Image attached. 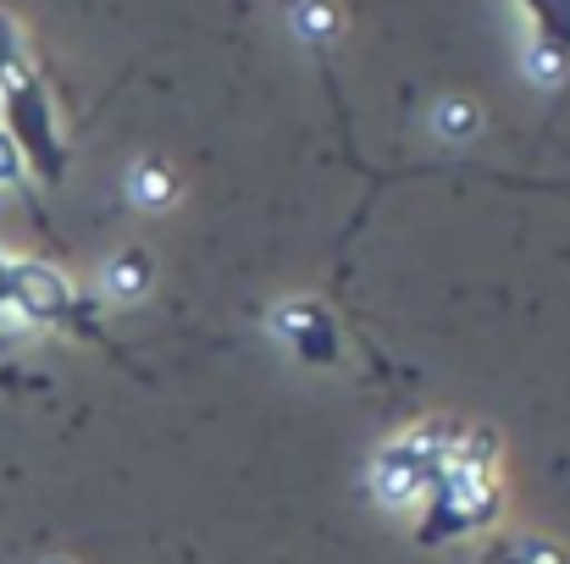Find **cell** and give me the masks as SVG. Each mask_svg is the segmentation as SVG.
Returning <instances> with one entry per match:
<instances>
[{
    "label": "cell",
    "mask_w": 570,
    "mask_h": 564,
    "mask_svg": "<svg viewBox=\"0 0 570 564\" xmlns=\"http://www.w3.org/2000/svg\"><path fill=\"white\" fill-rule=\"evenodd\" d=\"M22 67H33V61H28V39H22L17 17H6V11H0V83H6V78H17Z\"/></svg>",
    "instance_id": "9c48e42d"
},
{
    "label": "cell",
    "mask_w": 570,
    "mask_h": 564,
    "mask_svg": "<svg viewBox=\"0 0 570 564\" xmlns=\"http://www.w3.org/2000/svg\"><path fill=\"white\" fill-rule=\"evenodd\" d=\"M50 564H67V560H50Z\"/></svg>",
    "instance_id": "5bb4252c"
},
{
    "label": "cell",
    "mask_w": 570,
    "mask_h": 564,
    "mask_svg": "<svg viewBox=\"0 0 570 564\" xmlns=\"http://www.w3.org/2000/svg\"><path fill=\"white\" fill-rule=\"evenodd\" d=\"M134 199H139V205H167V199H173V178H167L156 161H145V167L134 172Z\"/></svg>",
    "instance_id": "8fae6325"
},
{
    "label": "cell",
    "mask_w": 570,
    "mask_h": 564,
    "mask_svg": "<svg viewBox=\"0 0 570 564\" xmlns=\"http://www.w3.org/2000/svg\"><path fill=\"white\" fill-rule=\"evenodd\" d=\"M150 255L145 249H128V255H117L111 260V271H106V288L117 294V299H139L145 288H150Z\"/></svg>",
    "instance_id": "52a82bcc"
},
{
    "label": "cell",
    "mask_w": 570,
    "mask_h": 564,
    "mask_svg": "<svg viewBox=\"0 0 570 564\" xmlns=\"http://www.w3.org/2000/svg\"><path fill=\"white\" fill-rule=\"evenodd\" d=\"M476 122H482V117H476L465 100H443V106H438V128H443L449 145H460L465 133H476Z\"/></svg>",
    "instance_id": "30bf717a"
},
{
    "label": "cell",
    "mask_w": 570,
    "mask_h": 564,
    "mask_svg": "<svg viewBox=\"0 0 570 564\" xmlns=\"http://www.w3.org/2000/svg\"><path fill=\"white\" fill-rule=\"evenodd\" d=\"M499 521V482L493 471H476V465H443L426 487V515L415 526V543L421 548H443L454 537H471V532H488Z\"/></svg>",
    "instance_id": "7a4b0ae2"
},
{
    "label": "cell",
    "mask_w": 570,
    "mask_h": 564,
    "mask_svg": "<svg viewBox=\"0 0 570 564\" xmlns=\"http://www.w3.org/2000/svg\"><path fill=\"white\" fill-rule=\"evenodd\" d=\"M488 564H566L560 548H549L543 537H510V543H499Z\"/></svg>",
    "instance_id": "ba28073f"
},
{
    "label": "cell",
    "mask_w": 570,
    "mask_h": 564,
    "mask_svg": "<svg viewBox=\"0 0 570 564\" xmlns=\"http://www.w3.org/2000/svg\"><path fill=\"white\" fill-rule=\"evenodd\" d=\"M521 6L532 11L538 44H549V50L570 67V0H521Z\"/></svg>",
    "instance_id": "8992f818"
},
{
    "label": "cell",
    "mask_w": 570,
    "mask_h": 564,
    "mask_svg": "<svg viewBox=\"0 0 570 564\" xmlns=\"http://www.w3.org/2000/svg\"><path fill=\"white\" fill-rule=\"evenodd\" d=\"M449 437H454L449 426H415L399 443H387L377 454V465H372L377 498H387V504H421L432 476L449 465Z\"/></svg>",
    "instance_id": "277c9868"
},
{
    "label": "cell",
    "mask_w": 570,
    "mask_h": 564,
    "mask_svg": "<svg viewBox=\"0 0 570 564\" xmlns=\"http://www.w3.org/2000/svg\"><path fill=\"white\" fill-rule=\"evenodd\" d=\"M6 310L33 321V327H72V333H89L100 338L95 327V310L72 294V283L45 266V260H11V283H6Z\"/></svg>",
    "instance_id": "3957f363"
},
{
    "label": "cell",
    "mask_w": 570,
    "mask_h": 564,
    "mask_svg": "<svg viewBox=\"0 0 570 564\" xmlns=\"http://www.w3.org/2000/svg\"><path fill=\"white\" fill-rule=\"evenodd\" d=\"M22 172H28V167H22L17 145H11V139H6V128H0V188H6V184H22Z\"/></svg>",
    "instance_id": "7c38bea8"
},
{
    "label": "cell",
    "mask_w": 570,
    "mask_h": 564,
    "mask_svg": "<svg viewBox=\"0 0 570 564\" xmlns=\"http://www.w3.org/2000/svg\"><path fill=\"white\" fill-rule=\"evenodd\" d=\"M0 128L17 145L28 172H39L45 184L67 178V139H61V122H56V100H50V89L33 67H22L17 78L0 83Z\"/></svg>",
    "instance_id": "6da1fadb"
},
{
    "label": "cell",
    "mask_w": 570,
    "mask_h": 564,
    "mask_svg": "<svg viewBox=\"0 0 570 564\" xmlns=\"http://www.w3.org/2000/svg\"><path fill=\"white\" fill-rule=\"evenodd\" d=\"M299 22H305L311 33H327V28H333V11H327L322 0H305V17H299Z\"/></svg>",
    "instance_id": "4fadbf2b"
},
{
    "label": "cell",
    "mask_w": 570,
    "mask_h": 564,
    "mask_svg": "<svg viewBox=\"0 0 570 564\" xmlns=\"http://www.w3.org/2000/svg\"><path fill=\"white\" fill-rule=\"evenodd\" d=\"M277 333L288 338V349L305 366H338L344 360V333L322 305H283L277 310Z\"/></svg>",
    "instance_id": "5b68a950"
}]
</instances>
